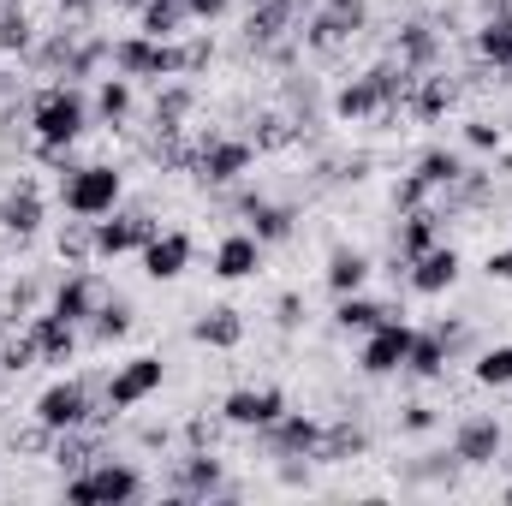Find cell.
I'll use <instances>...</instances> for the list:
<instances>
[{
	"label": "cell",
	"instance_id": "obj_43",
	"mask_svg": "<svg viewBox=\"0 0 512 506\" xmlns=\"http://www.w3.org/2000/svg\"><path fill=\"white\" fill-rule=\"evenodd\" d=\"M465 149L501 155V149H507V126H495V120H465Z\"/></svg>",
	"mask_w": 512,
	"mask_h": 506
},
{
	"label": "cell",
	"instance_id": "obj_27",
	"mask_svg": "<svg viewBox=\"0 0 512 506\" xmlns=\"http://www.w3.org/2000/svg\"><path fill=\"white\" fill-rule=\"evenodd\" d=\"M387 316H405L399 304H382V298H370V292H346V298H334V334H346V340H364L376 322H387Z\"/></svg>",
	"mask_w": 512,
	"mask_h": 506
},
{
	"label": "cell",
	"instance_id": "obj_25",
	"mask_svg": "<svg viewBox=\"0 0 512 506\" xmlns=\"http://www.w3.org/2000/svg\"><path fill=\"white\" fill-rule=\"evenodd\" d=\"M90 114H96V131H126L131 120H137V84L120 78V72L96 78V90H90Z\"/></svg>",
	"mask_w": 512,
	"mask_h": 506
},
{
	"label": "cell",
	"instance_id": "obj_31",
	"mask_svg": "<svg viewBox=\"0 0 512 506\" xmlns=\"http://www.w3.org/2000/svg\"><path fill=\"white\" fill-rule=\"evenodd\" d=\"M131 328H137V304L126 292H108V304L84 322V346H120Z\"/></svg>",
	"mask_w": 512,
	"mask_h": 506
},
{
	"label": "cell",
	"instance_id": "obj_42",
	"mask_svg": "<svg viewBox=\"0 0 512 506\" xmlns=\"http://www.w3.org/2000/svg\"><path fill=\"white\" fill-rule=\"evenodd\" d=\"M435 423H441V411L429 399H405L399 405V435H435Z\"/></svg>",
	"mask_w": 512,
	"mask_h": 506
},
{
	"label": "cell",
	"instance_id": "obj_35",
	"mask_svg": "<svg viewBox=\"0 0 512 506\" xmlns=\"http://www.w3.org/2000/svg\"><path fill=\"white\" fill-rule=\"evenodd\" d=\"M411 173H417V179H423V185L441 197V191H453V185H459V173H465V155H459V149H447V143H435V149H423V155L411 161Z\"/></svg>",
	"mask_w": 512,
	"mask_h": 506
},
{
	"label": "cell",
	"instance_id": "obj_11",
	"mask_svg": "<svg viewBox=\"0 0 512 506\" xmlns=\"http://www.w3.org/2000/svg\"><path fill=\"white\" fill-rule=\"evenodd\" d=\"M155 209L149 203H120L114 215L96 221V262H114V256H137L149 239H155Z\"/></svg>",
	"mask_w": 512,
	"mask_h": 506
},
{
	"label": "cell",
	"instance_id": "obj_47",
	"mask_svg": "<svg viewBox=\"0 0 512 506\" xmlns=\"http://www.w3.org/2000/svg\"><path fill=\"white\" fill-rule=\"evenodd\" d=\"M483 274H489L495 286H512V245H507V251H489V256H483Z\"/></svg>",
	"mask_w": 512,
	"mask_h": 506
},
{
	"label": "cell",
	"instance_id": "obj_26",
	"mask_svg": "<svg viewBox=\"0 0 512 506\" xmlns=\"http://www.w3.org/2000/svg\"><path fill=\"white\" fill-rule=\"evenodd\" d=\"M459 453L453 447H429L417 459H399V483L405 489H459Z\"/></svg>",
	"mask_w": 512,
	"mask_h": 506
},
{
	"label": "cell",
	"instance_id": "obj_40",
	"mask_svg": "<svg viewBox=\"0 0 512 506\" xmlns=\"http://www.w3.org/2000/svg\"><path fill=\"white\" fill-rule=\"evenodd\" d=\"M429 203H435V191H429L417 173H399V179H393V209H399V215H411V209H429Z\"/></svg>",
	"mask_w": 512,
	"mask_h": 506
},
{
	"label": "cell",
	"instance_id": "obj_3",
	"mask_svg": "<svg viewBox=\"0 0 512 506\" xmlns=\"http://www.w3.org/2000/svg\"><path fill=\"white\" fill-rule=\"evenodd\" d=\"M108 376H54L36 399H30V417L42 423V429H54V435H66V429H84V423H96L102 411H108Z\"/></svg>",
	"mask_w": 512,
	"mask_h": 506
},
{
	"label": "cell",
	"instance_id": "obj_22",
	"mask_svg": "<svg viewBox=\"0 0 512 506\" xmlns=\"http://www.w3.org/2000/svg\"><path fill=\"white\" fill-rule=\"evenodd\" d=\"M364 453H370V429H364L358 405H352V411H340L334 423H322V441H316V465H358Z\"/></svg>",
	"mask_w": 512,
	"mask_h": 506
},
{
	"label": "cell",
	"instance_id": "obj_54",
	"mask_svg": "<svg viewBox=\"0 0 512 506\" xmlns=\"http://www.w3.org/2000/svg\"><path fill=\"white\" fill-rule=\"evenodd\" d=\"M405 6H417V0H405Z\"/></svg>",
	"mask_w": 512,
	"mask_h": 506
},
{
	"label": "cell",
	"instance_id": "obj_29",
	"mask_svg": "<svg viewBox=\"0 0 512 506\" xmlns=\"http://www.w3.org/2000/svg\"><path fill=\"white\" fill-rule=\"evenodd\" d=\"M191 340L209 346V352H239V346H245V310H239V304H209V310L191 322Z\"/></svg>",
	"mask_w": 512,
	"mask_h": 506
},
{
	"label": "cell",
	"instance_id": "obj_28",
	"mask_svg": "<svg viewBox=\"0 0 512 506\" xmlns=\"http://www.w3.org/2000/svg\"><path fill=\"white\" fill-rule=\"evenodd\" d=\"M447 239V221H441V209L429 203V209H411V215H399L393 221V256L399 262H411V256H423L429 245H441Z\"/></svg>",
	"mask_w": 512,
	"mask_h": 506
},
{
	"label": "cell",
	"instance_id": "obj_7",
	"mask_svg": "<svg viewBox=\"0 0 512 506\" xmlns=\"http://www.w3.org/2000/svg\"><path fill=\"white\" fill-rule=\"evenodd\" d=\"M108 292H114V286H108V274H102L96 262H84V268H60L54 286H48V310L84 328V322L108 304Z\"/></svg>",
	"mask_w": 512,
	"mask_h": 506
},
{
	"label": "cell",
	"instance_id": "obj_23",
	"mask_svg": "<svg viewBox=\"0 0 512 506\" xmlns=\"http://www.w3.org/2000/svg\"><path fill=\"white\" fill-rule=\"evenodd\" d=\"M471 48H477V60H483L489 72H501V78L512 84V0L477 18V30H471Z\"/></svg>",
	"mask_w": 512,
	"mask_h": 506
},
{
	"label": "cell",
	"instance_id": "obj_49",
	"mask_svg": "<svg viewBox=\"0 0 512 506\" xmlns=\"http://www.w3.org/2000/svg\"><path fill=\"white\" fill-rule=\"evenodd\" d=\"M495 465H501V471L512 477V447H501V459H495Z\"/></svg>",
	"mask_w": 512,
	"mask_h": 506
},
{
	"label": "cell",
	"instance_id": "obj_16",
	"mask_svg": "<svg viewBox=\"0 0 512 506\" xmlns=\"http://www.w3.org/2000/svg\"><path fill=\"white\" fill-rule=\"evenodd\" d=\"M459 274H465V256L459 245H429L423 256H411L405 262V292H417V298H447L453 286H459Z\"/></svg>",
	"mask_w": 512,
	"mask_h": 506
},
{
	"label": "cell",
	"instance_id": "obj_10",
	"mask_svg": "<svg viewBox=\"0 0 512 506\" xmlns=\"http://www.w3.org/2000/svg\"><path fill=\"white\" fill-rule=\"evenodd\" d=\"M161 387H167V364H161L155 352H131L126 364L108 370V387H102V393H108V411L126 417V411H137V405H149Z\"/></svg>",
	"mask_w": 512,
	"mask_h": 506
},
{
	"label": "cell",
	"instance_id": "obj_46",
	"mask_svg": "<svg viewBox=\"0 0 512 506\" xmlns=\"http://www.w3.org/2000/svg\"><path fill=\"white\" fill-rule=\"evenodd\" d=\"M310 465H316V459H274V471H280L286 489H310Z\"/></svg>",
	"mask_w": 512,
	"mask_h": 506
},
{
	"label": "cell",
	"instance_id": "obj_50",
	"mask_svg": "<svg viewBox=\"0 0 512 506\" xmlns=\"http://www.w3.org/2000/svg\"><path fill=\"white\" fill-rule=\"evenodd\" d=\"M18 6H30V0H0V12H18Z\"/></svg>",
	"mask_w": 512,
	"mask_h": 506
},
{
	"label": "cell",
	"instance_id": "obj_2",
	"mask_svg": "<svg viewBox=\"0 0 512 506\" xmlns=\"http://www.w3.org/2000/svg\"><path fill=\"white\" fill-rule=\"evenodd\" d=\"M256 149L245 131H191V179L203 185V191H233V185H245L256 167Z\"/></svg>",
	"mask_w": 512,
	"mask_h": 506
},
{
	"label": "cell",
	"instance_id": "obj_14",
	"mask_svg": "<svg viewBox=\"0 0 512 506\" xmlns=\"http://www.w3.org/2000/svg\"><path fill=\"white\" fill-rule=\"evenodd\" d=\"M411 322L405 316H387V322H376L364 340H358V376H370V381H387V376H399L405 370V352H411Z\"/></svg>",
	"mask_w": 512,
	"mask_h": 506
},
{
	"label": "cell",
	"instance_id": "obj_34",
	"mask_svg": "<svg viewBox=\"0 0 512 506\" xmlns=\"http://www.w3.org/2000/svg\"><path fill=\"white\" fill-rule=\"evenodd\" d=\"M54 262H60V268L96 262V221H84V215L60 221V227H54Z\"/></svg>",
	"mask_w": 512,
	"mask_h": 506
},
{
	"label": "cell",
	"instance_id": "obj_12",
	"mask_svg": "<svg viewBox=\"0 0 512 506\" xmlns=\"http://www.w3.org/2000/svg\"><path fill=\"white\" fill-rule=\"evenodd\" d=\"M387 54L405 72H441L447 66V30L435 18H399L393 36H387Z\"/></svg>",
	"mask_w": 512,
	"mask_h": 506
},
{
	"label": "cell",
	"instance_id": "obj_4",
	"mask_svg": "<svg viewBox=\"0 0 512 506\" xmlns=\"http://www.w3.org/2000/svg\"><path fill=\"white\" fill-rule=\"evenodd\" d=\"M60 209L66 215H84V221H102L126 203V167L120 161H78L72 173H60Z\"/></svg>",
	"mask_w": 512,
	"mask_h": 506
},
{
	"label": "cell",
	"instance_id": "obj_18",
	"mask_svg": "<svg viewBox=\"0 0 512 506\" xmlns=\"http://www.w3.org/2000/svg\"><path fill=\"white\" fill-rule=\"evenodd\" d=\"M262 262H268V245L256 239L251 227H239V233H221V239H215L209 274H215L221 286H239V280H256V274H262Z\"/></svg>",
	"mask_w": 512,
	"mask_h": 506
},
{
	"label": "cell",
	"instance_id": "obj_52",
	"mask_svg": "<svg viewBox=\"0 0 512 506\" xmlns=\"http://www.w3.org/2000/svg\"><path fill=\"white\" fill-rule=\"evenodd\" d=\"M120 6H131V12H137V6H143V0H120Z\"/></svg>",
	"mask_w": 512,
	"mask_h": 506
},
{
	"label": "cell",
	"instance_id": "obj_8",
	"mask_svg": "<svg viewBox=\"0 0 512 506\" xmlns=\"http://www.w3.org/2000/svg\"><path fill=\"white\" fill-rule=\"evenodd\" d=\"M48 227V197H42V179L36 173H6L0 185V233L6 239H42Z\"/></svg>",
	"mask_w": 512,
	"mask_h": 506
},
{
	"label": "cell",
	"instance_id": "obj_48",
	"mask_svg": "<svg viewBox=\"0 0 512 506\" xmlns=\"http://www.w3.org/2000/svg\"><path fill=\"white\" fill-rule=\"evenodd\" d=\"M185 6H191V18H197V24H215V18H227V12H233V0H185Z\"/></svg>",
	"mask_w": 512,
	"mask_h": 506
},
{
	"label": "cell",
	"instance_id": "obj_44",
	"mask_svg": "<svg viewBox=\"0 0 512 506\" xmlns=\"http://www.w3.org/2000/svg\"><path fill=\"white\" fill-rule=\"evenodd\" d=\"M131 441H137L143 453H167V447H173V429H167V423H137Z\"/></svg>",
	"mask_w": 512,
	"mask_h": 506
},
{
	"label": "cell",
	"instance_id": "obj_6",
	"mask_svg": "<svg viewBox=\"0 0 512 506\" xmlns=\"http://www.w3.org/2000/svg\"><path fill=\"white\" fill-rule=\"evenodd\" d=\"M114 72L155 90L161 78H179V42H155L143 30H126V36H114Z\"/></svg>",
	"mask_w": 512,
	"mask_h": 506
},
{
	"label": "cell",
	"instance_id": "obj_5",
	"mask_svg": "<svg viewBox=\"0 0 512 506\" xmlns=\"http://www.w3.org/2000/svg\"><path fill=\"white\" fill-rule=\"evenodd\" d=\"M60 495H66V501H78V506H126V501H143V495H149V477H143L131 459L102 453L90 471L66 477V483H60Z\"/></svg>",
	"mask_w": 512,
	"mask_h": 506
},
{
	"label": "cell",
	"instance_id": "obj_21",
	"mask_svg": "<svg viewBox=\"0 0 512 506\" xmlns=\"http://www.w3.org/2000/svg\"><path fill=\"white\" fill-rule=\"evenodd\" d=\"M280 411H286V393L268 387V381H262V387H233V393L221 399V423H227V429H245V435L268 429Z\"/></svg>",
	"mask_w": 512,
	"mask_h": 506
},
{
	"label": "cell",
	"instance_id": "obj_1",
	"mask_svg": "<svg viewBox=\"0 0 512 506\" xmlns=\"http://www.w3.org/2000/svg\"><path fill=\"white\" fill-rule=\"evenodd\" d=\"M90 131H96V114H90V90H84V84H66V78L36 84V96H30V137H36V143L72 149V143H84Z\"/></svg>",
	"mask_w": 512,
	"mask_h": 506
},
{
	"label": "cell",
	"instance_id": "obj_17",
	"mask_svg": "<svg viewBox=\"0 0 512 506\" xmlns=\"http://www.w3.org/2000/svg\"><path fill=\"white\" fill-rule=\"evenodd\" d=\"M137 262H143V274H149L155 286H173V280L197 262V239H191L185 227H155V239L137 251Z\"/></svg>",
	"mask_w": 512,
	"mask_h": 506
},
{
	"label": "cell",
	"instance_id": "obj_32",
	"mask_svg": "<svg viewBox=\"0 0 512 506\" xmlns=\"http://www.w3.org/2000/svg\"><path fill=\"white\" fill-rule=\"evenodd\" d=\"M447 364H453L447 340H441L435 328H417V334H411V352H405V370H399V376H411V381H447Z\"/></svg>",
	"mask_w": 512,
	"mask_h": 506
},
{
	"label": "cell",
	"instance_id": "obj_15",
	"mask_svg": "<svg viewBox=\"0 0 512 506\" xmlns=\"http://www.w3.org/2000/svg\"><path fill=\"white\" fill-rule=\"evenodd\" d=\"M256 453L262 459H316V441H322V417H310V411H280L268 429H256L251 435Z\"/></svg>",
	"mask_w": 512,
	"mask_h": 506
},
{
	"label": "cell",
	"instance_id": "obj_45",
	"mask_svg": "<svg viewBox=\"0 0 512 506\" xmlns=\"http://www.w3.org/2000/svg\"><path fill=\"white\" fill-rule=\"evenodd\" d=\"M60 18H78V24H96L102 12H108V0H48Z\"/></svg>",
	"mask_w": 512,
	"mask_h": 506
},
{
	"label": "cell",
	"instance_id": "obj_19",
	"mask_svg": "<svg viewBox=\"0 0 512 506\" xmlns=\"http://www.w3.org/2000/svg\"><path fill=\"white\" fill-rule=\"evenodd\" d=\"M203 108V84L197 78H161L149 96V131H191Z\"/></svg>",
	"mask_w": 512,
	"mask_h": 506
},
{
	"label": "cell",
	"instance_id": "obj_38",
	"mask_svg": "<svg viewBox=\"0 0 512 506\" xmlns=\"http://www.w3.org/2000/svg\"><path fill=\"white\" fill-rule=\"evenodd\" d=\"M215 60H221V48H215L209 30H185L179 36V78H203Z\"/></svg>",
	"mask_w": 512,
	"mask_h": 506
},
{
	"label": "cell",
	"instance_id": "obj_9",
	"mask_svg": "<svg viewBox=\"0 0 512 506\" xmlns=\"http://www.w3.org/2000/svg\"><path fill=\"white\" fill-rule=\"evenodd\" d=\"M227 489V459L215 453V447H185V453H173V465H167V495H179V501H215Z\"/></svg>",
	"mask_w": 512,
	"mask_h": 506
},
{
	"label": "cell",
	"instance_id": "obj_51",
	"mask_svg": "<svg viewBox=\"0 0 512 506\" xmlns=\"http://www.w3.org/2000/svg\"><path fill=\"white\" fill-rule=\"evenodd\" d=\"M274 6H292V12H304V6H310V0H274Z\"/></svg>",
	"mask_w": 512,
	"mask_h": 506
},
{
	"label": "cell",
	"instance_id": "obj_37",
	"mask_svg": "<svg viewBox=\"0 0 512 506\" xmlns=\"http://www.w3.org/2000/svg\"><path fill=\"white\" fill-rule=\"evenodd\" d=\"M30 370H42V352H36L30 328L18 322V328L0 334V376H30Z\"/></svg>",
	"mask_w": 512,
	"mask_h": 506
},
{
	"label": "cell",
	"instance_id": "obj_30",
	"mask_svg": "<svg viewBox=\"0 0 512 506\" xmlns=\"http://www.w3.org/2000/svg\"><path fill=\"white\" fill-rule=\"evenodd\" d=\"M54 274L60 268H48V262H36V268H18V280L6 286V316L12 322H24V316H36V310H48V286H54Z\"/></svg>",
	"mask_w": 512,
	"mask_h": 506
},
{
	"label": "cell",
	"instance_id": "obj_36",
	"mask_svg": "<svg viewBox=\"0 0 512 506\" xmlns=\"http://www.w3.org/2000/svg\"><path fill=\"white\" fill-rule=\"evenodd\" d=\"M36 36H42V24H36V12H30V6L0 12V60H18V66H24V54L36 48Z\"/></svg>",
	"mask_w": 512,
	"mask_h": 506
},
{
	"label": "cell",
	"instance_id": "obj_33",
	"mask_svg": "<svg viewBox=\"0 0 512 506\" xmlns=\"http://www.w3.org/2000/svg\"><path fill=\"white\" fill-rule=\"evenodd\" d=\"M191 24H197V18H191L185 0H143V6H137V30L155 36V42H179Z\"/></svg>",
	"mask_w": 512,
	"mask_h": 506
},
{
	"label": "cell",
	"instance_id": "obj_41",
	"mask_svg": "<svg viewBox=\"0 0 512 506\" xmlns=\"http://www.w3.org/2000/svg\"><path fill=\"white\" fill-rule=\"evenodd\" d=\"M274 322H280V334L310 328V298H304V292H280V298H274Z\"/></svg>",
	"mask_w": 512,
	"mask_h": 506
},
{
	"label": "cell",
	"instance_id": "obj_20",
	"mask_svg": "<svg viewBox=\"0 0 512 506\" xmlns=\"http://www.w3.org/2000/svg\"><path fill=\"white\" fill-rule=\"evenodd\" d=\"M24 328H30V340H36V352H42L48 370L78 364V352H84V328H78V322H66V316H54V310H36V316H24Z\"/></svg>",
	"mask_w": 512,
	"mask_h": 506
},
{
	"label": "cell",
	"instance_id": "obj_39",
	"mask_svg": "<svg viewBox=\"0 0 512 506\" xmlns=\"http://www.w3.org/2000/svg\"><path fill=\"white\" fill-rule=\"evenodd\" d=\"M471 381L489 387V393H507L512 387V346H483L477 364H471Z\"/></svg>",
	"mask_w": 512,
	"mask_h": 506
},
{
	"label": "cell",
	"instance_id": "obj_24",
	"mask_svg": "<svg viewBox=\"0 0 512 506\" xmlns=\"http://www.w3.org/2000/svg\"><path fill=\"white\" fill-rule=\"evenodd\" d=\"M370 280H376V256L364 251V245H334L328 262H322V286H328L334 298H346V292H370Z\"/></svg>",
	"mask_w": 512,
	"mask_h": 506
},
{
	"label": "cell",
	"instance_id": "obj_13",
	"mask_svg": "<svg viewBox=\"0 0 512 506\" xmlns=\"http://www.w3.org/2000/svg\"><path fill=\"white\" fill-rule=\"evenodd\" d=\"M447 447L459 453L465 471H489V465L501 459V447H507V423H501L495 411H465V417H453Z\"/></svg>",
	"mask_w": 512,
	"mask_h": 506
},
{
	"label": "cell",
	"instance_id": "obj_53",
	"mask_svg": "<svg viewBox=\"0 0 512 506\" xmlns=\"http://www.w3.org/2000/svg\"><path fill=\"white\" fill-rule=\"evenodd\" d=\"M0 84H6V60H0Z\"/></svg>",
	"mask_w": 512,
	"mask_h": 506
}]
</instances>
